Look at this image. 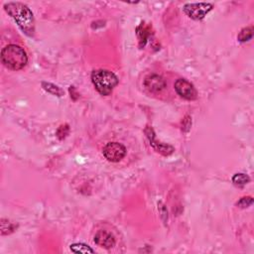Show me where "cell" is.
Segmentation results:
<instances>
[{
  "mask_svg": "<svg viewBox=\"0 0 254 254\" xmlns=\"http://www.w3.org/2000/svg\"><path fill=\"white\" fill-rule=\"evenodd\" d=\"M5 11L15 20L24 33L33 37L35 34V20L32 11L23 3L9 2L4 5Z\"/></svg>",
  "mask_w": 254,
  "mask_h": 254,
  "instance_id": "6da1fadb",
  "label": "cell"
},
{
  "mask_svg": "<svg viewBox=\"0 0 254 254\" xmlns=\"http://www.w3.org/2000/svg\"><path fill=\"white\" fill-rule=\"evenodd\" d=\"M1 62L7 69L19 71L27 65L28 57L21 47L17 45H8L1 51Z\"/></svg>",
  "mask_w": 254,
  "mask_h": 254,
  "instance_id": "7a4b0ae2",
  "label": "cell"
},
{
  "mask_svg": "<svg viewBox=\"0 0 254 254\" xmlns=\"http://www.w3.org/2000/svg\"><path fill=\"white\" fill-rule=\"evenodd\" d=\"M91 81L97 90L103 95H108L118 84L117 77L110 71L98 70L91 75Z\"/></svg>",
  "mask_w": 254,
  "mask_h": 254,
  "instance_id": "3957f363",
  "label": "cell"
},
{
  "mask_svg": "<svg viewBox=\"0 0 254 254\" xmlns=\"http://www.w3.org/2000/svg\"><path fill=\"white\" fill-rule=\"evenodd\" d=\"M211 3H189L184 6L185 13L194 20H202L207 14L212 10Z\"/></svg>",
  "mask_w": 254,
  "mask_h": 254,
  "instance_id": "277c9868",
  "label": "cell"
},
{
  "mask_svg": "<svg viewBox=\"0 0 254 254\" xmlns=\"http://www.w3.org/2000/svg\"><path fill=\"white\" fill-rule=\"evenodd\" d=\"M103 152L109 162H119L126 154V148L120 143L110 142L104 147Z\"/></svg>",
  "mask_w": 254,
  "mask_h": 254,
  "instance_id": "5b68a950",
  "label": "cell"
},
{
  "mask_svg": "<svg viewBox=\"0 0 254 254\" xmlns=\"http://www.w3.org/2000/svg\"><path fill=\"white\" fill-rule=\"evenodd\" d=\"M175 89L180 97L187 101H194L198 97L195 86L185 79H179L176 81Z\"/></svg>",
  "mask_w": 254,
  "mask_h": 254,
  "instance_id": "8992f818",
  "label": "cell"
},
{
  "mask_svg": "<svg viewBox=\"0 0 254 254\" xmlns=\"http://www.w3.org/2000/svg\"><path fill=\"white\" fill-rule=\"evenodd\" d=\"M145 87L151 92H158L165 88L166 83L164 79L158 75H150L144 81Z\"/></svg>",
  "mask_w": 254,
  "mask_h": 254,
  "instance_id": "52a82bcc",
  "label": "cell"
},
{
  "mask_svg": "<svg viewBox=\"0 0 254 254\" xmlns=\"http://www.w3.org/2000/svg\"><path fill=\"white\" fill-rule=\"evenodd\" d=\"M94 242L101 247L109 249L115 245V238L111 233L106 231H100L94 235Z\"/></svg>",
  "mask_w": 254,
  "mask_h": 254,
  "instance_id": "ba28073f",
  "label": "cell"
},
{
  "mask_svg": "<svg viewBox=\"0 0 254 254\" xmlns=\"http://www.w3.org/2000/svg\"><path fill=\"white\" fill-rule=\"evenodd\" d=\"M145 133H146L147 137L149 138L151 145H152L158 152H160V153H162V154H164V155H169V154H171V153L174 151V148H173V147H171V146H169V145H163V144H160V143H158V142L155 141V134H154L152 128H149V127H148V128L145 130Z\"/></svg>",
  "mask_w": 254,
  "mask_h": 254,
  "instance_id": "9c48e42d",
  "label": "cell"
},
{
  "mask_svg": "<svg viewBox=\"0 0 254 254\" xmlns=\"http://www.w3.org/2000/svg\"><path fill=\"white\" fill-rule=\"evenodd\" d=\"M252 37H253V27L250 26V27L243 28L239 32V34L237 36V39L240 42H246V41H249Z\"/></svg>",
  "mask_w": 254,
  "mask_h": 254,
  "instance_id": "30bf717a",
  "label": "cell"
},
{
  "mask_svg": "<svg viewBox=\"0 0 254 254\" xmlns=\"http://www.w3.org/2000/svg\"><path fill=\"white\" fill-rule=\"evenodd\" d=\"M71 250L75 253H93V249H91L88 245L85 243H75L71 245Z\"/></svg>",
  "mask_w": 254,
  "mask_h": 254,
  "instance_id": "8fae6325",
  "label": "cell"
},
{
  "mask_svg": "<svg viewBox=\"0 0 254 254\" xmlns=\"http://www.w3.org/2000/svg\"><path fill=\"white\" fill-rule=\"evenodd\" d=\"M250 181L249 177L245 174H242V173H239V174H235L233 177V182L235 186L237 187H243L245 186L246 184H248Z\"/></svg>",
  "mask_w": 254,
  "mask_h": 254,
  "instance_id": "7c38bea8",
  "label": "cell"
},
{
  "mask_svg": "<svg viewBox=\"0 0 254 254\" xmlns=\"http://www.w3.org/2000/svg\"><path fill=\"white\" fill-rule=\"evenodd\" d=\"M43 87L45 90H47L48 92L52 93V94H55V95H58V97H62L64 91L57 85H53V84H48V83H43L42 84Z\"/></svg>",
  "mask_w": 254,
  "mask_h": 254,
  "instance_id": "4fadbf2b",
  "label": "cell"
},
{
  "mask_svg": "<svg viewBox=\"0 0 254 254\" xmlns=\"http://www.w3.org/2000/svg\"><path fill=\"white\" fill-rule=\"evenodd\" d=\"M252 204H253V199L251 197H244V198H241L237 202L236 206L241 209H245V208H248L249 206H251Z\"/></svg>",
  "mask_w": 254,
  "mask_h": 254,
  "instance_id": "5bb4252c",
  "label": "cell"
}]
</instances>
